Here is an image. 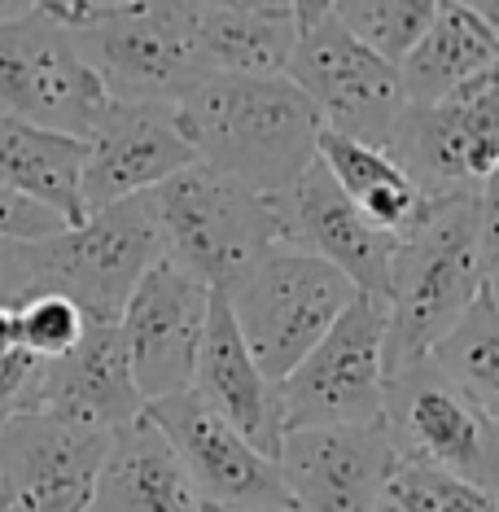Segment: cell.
Listing matches in <instances>:
<instances>
[{
	"mask_svg": "<svg viewBox=\"0 0 499 512\" xmlns=\"http://www.w3.org/2000/svg\"><path fill=\"white\" fill-rule=\"evenodd\" d=\"M193 158L254 193H285L316 162L320 114L285 75H202L171 101Z\"/></svg>",
	"mask_w": 499,
	"mask_h": 512,
	"instance_id": "obj_1",
	"label": "cell"
},
{
	"mask_svg": "<svg viewBox=\"0 0 499 512\" xmlns=\"http://www.w3.org/2000/svg\"><path fill=\"white\" fill-rule=\"evenodd\" d=\"M486 246L478 193L429 197L425 215L403 232L386 281V377L425 364L473 298L486 289Z\"/></svg>",
	"mask_w": 499,
	"mask_h": 512,
	"instance_id": "obj_2",
	"label": "cell"
},
{
	"mask_svg": "<svg viewBox=\"0 0 499 512\" xmlns=\"http://www.w3.org/2000/svg\"><path fill=\"white\" fill-rule=\"evenodd\" d=\"M145 202L162 241V259L215 294H228L250 267L285 246L276 193H254L206 162H193L158 184L154 193H145Z\"/></svg>",
	"mask_w": 499,
	"mask_h": 512,
	"instance_id": "obj_3",
	"label": "cell"
},
{
	"mask_svg": "<svg viewBox=\"0 0 499 512\" xmlns=\"http://www.w3.org/2000/svg\"><path fill=\"white\" fill-rule=\"evenodd\" d=\"M162 259V241L145 197H127L106 211L27 246L31 294H62L88 324H119L136 281Z\"/></svg>",
	"mask_w": 499,
	"mask_h": 512,
	"instance_id": "obj_4",
	"label": "cell"
},
{
	"mask_svg": "<svg viewBox=\"0 0 499 512\" xmlns=\"http://www.w3.org/2000/svg\"><path fill=\"white\" fill-rule=\"evenodd\" d=\"M193 9L197 0H110L79 14L66 31L110 101L171 106L206 75L193 44Z\"/></svg>",
	"mask_w": 499,
	"mask_h": 512,
	"instance_id": "obj_5",
	"label": "cell"
},
{
	"mask_svg": "<svg viewBox=\"0 0 499 512\" xmlns=\"http://www.w3.org/2000/svg\"><path fill=\"white\" fill-rule=\"evenodd\" d=\"M355 294L359 289L338 267L281 246L259 267H250L224 298L254 364L276 386L303 364V355L333 329V320L351 307Z\"/></svg>",
	"mask_w": 499,
	"mask_h": 512,
	"instance_id": "obj_6",
	"label": "cell"
},
{
	"mask_svg": "<svg viewBox=\"0 0 499 512\" xmlns=\"http://www.w3.org/2000/svg\"><path fill=\"white\" fill-rule=\"evenodd\" d=\"M281 421L289 429L377 425L386 403V298L355 294L333 329L276 381Z\"/></svg>",
	"mask_w": 499,
	"mask_h": 512,
	"instance_id": "obj_7",
	"label": "cell"
},
{
	"mask_svg": "<svg viewBox=\"0 0 499 512\" xmlns=\"http://www.w3.org/2000/svg\"><path fill=\"white\" fill-rule=\"evenodd\" d=\"M381 429L403 464H429L499 495L495 416L473 403L456 381H447L429 359L386 377Z\"/></svg>",
	"mask_w": 499,
	"mask_h": 512,
	"instance_id": "obj_8",
	"label": "cell"
},
{
	"mask_svg": "<svg viewBox=\"0 0 499 512\" xmlns=\"http://www.w3.org/2000/svg\"><path fill=\"white\" fill-rule=\"evenodd\" d=\"M386 154L425 197L478 193L499 162V57L434 106H408Z\"/></svg>",
	"mask_w": 499,
	"mask_h": 512,
	"instance_id": "obj_9",
	"label": "cell"
},
{
	"mask_svg": "<svg viewBox=\"0 0 499 512\" xmlns=\"http://www.w3.org/2000/svg\"><path fill=\"white\" fill-rule=\"evenodd\" d=\"M106 106L110 92L62 22L0 18V114L88 141Z\"/></svg>",
	"mask_w": 499,
	"mask_h": 512,
	"instance_id": "obj_10",
	"label": "cell"
},
{
	"mask_svg": "<svg viewBox=\"0 0 499 512\" xmlns=\"http://www.w3.org/2000/svg\"><path fill=\"white\" fill-rule=\"evenodd\" d=\"M285 79L311 101L324 132L351 136L373 149L390 145L394 123L408 110L399 66L346 36L333 18L316 22L311 31H298Z\"/></svg>",
	"mask_w": 499,
	"mask_h": 512,
	"instance_id": "obj_11",
	"label": "cell"
},
{
	"mask_svg": "<svg viewBox=\"0 0 499 512\" xmlns=\"http://www.w3.org/2000/svg\"><path fill=\"white\" fill-rule=\"evenodd\" d=\"M149 425L171 442L202 508H285L294 504L276 460L254 451L193 390L145 403Z\"/></svg>",
	"mask_w": 499,
	"mask_h": 512,
	"instance_id": "obj_12",
	"label": "cell"
},
{
	"mask_svg": "<svg viewBox=\"0 0 499 512\" xmlns=\"http://www.w3.org/2000/svg\"><path fill=\"white\" fill-rule=\"evenodd\" d=\"M211 294L215 289L193 281L171 259H158L136 281L119 316V333L127 346V364H132V381L145 403L193 386V364L206 333Z\"/></svg>",
	"mask_w": 499,
	"mask_h": 512,
	"instance_id": "obj_13",
	"label": "cell"
},
{
	"mask_svg": "<svg viewBox=\"0 0 499 512\" xmlns=\"http://www.w3.org/2000/svg\"><path fill=\"white\" fill-rule=\"evenodd\" d=\"M193 162V145L184 141L167 101H110L84 141V215L154 193Z\"/></svg>",
	"mask_w": 499,
	"mask_h": 512,
	"instance_id": "obj_14",
	"label": "cell"
},
{
	"mask_svg": "<svg viewBox=\"0 0 499 512\" xmlns=\"http://www.w3.org/2000/svg\"><path fill=\"white\" fill-rule=\"evenodd\" d=\"M394 464L399 456L381 421L289 429L276 451V469L298 512H377Z\"/></svg>",
	"mask_w": 499,
	"mask_h": 512,
	"instance_id": "obj_15",
	"label": "cell"
},
{
	"mask_svg": "<svg viewBox=\"0 0 499 512\" xmlns=\"http://www.w3.org/2000/svg\"><path fill=\"white\" fill-rule=\"evenodd\" d=\"M110 434L49 412H22L0 429V482L9 512H88Z\"/></svg>",
	"mask_w": 499,
	"mask_h": 512,
	"instance_id": "obj_16",
	"label": "cell"
},
{
	"mask_svg": "<svg viewBox=\"0 0 499 512\" xmlns=\"http://www.w3.org/2000/svg\"><path fill=\"white\" fill-rule=\"evenodd\" d=\"M276 211H281L289 250L316 254V259H324L329 267H338L359 294L386 298L390 259H394L399 241H394L390 232H381L373 219L333 184V176L324 171L320 158L311 162L285 193H276Z\"/></svg>",
	"mask_w": 499,
	"mask_h": 512,
	"instance_id": "obj_17",
	"label": "cell"
},
{
	"mask_svg": "<svg viewBox=\"0 0 499 512\" xmlns=\"http://www.w3.org/2000/svg\"><path fill=\"white\" fill-rule=\"evenodd\" d=\"M36 412L97 434H114L145 412L119 324H88L71 351L40 368Z\"/></svg>",
	"mask_w": 499,
	"mask_h": 512,
	"instance_id": "obj_18",
	"label": "cell"
},
{
	"mask_svg": "<svg viewBox=\"0 0 499 512\" xmlns=\"http://www.w3.org/2000/svg\"><path fill=\"white\" fill-rule=\"evenodd\" d=\"M189 390L211 407L215 416H224L254 451H263L268 460H276L281 438H285L281 399H276L272 381L263 377V368L254 364V355L237 329V320H232L224 294H211L206 333H202V346H197Z\"/></svg>",
	"mask_w": 499,
	"mask_h": 512,
	"instance_id": "obj_19",
	"label": "cell"
},
{
	"mask_svg": "<svg viewBox=\"0 0 499 512\" xmlns=\"http://www.w3.org/2000/svg\"><path fill=\"white\" fill-rule=\"evenodd\" d=\"M88 512H202L180 456L145 412L110 434Z\"/></svg>",
	"mask_w": 499,
	"mask_h": 512,
	"instance_id": "obj_20",
	"label": "cell"
},
{
	"mask_svg": "<svg viewBox=\"0 0 499 512\" xmlns=\"http://www.w3.org/2000/svg\"><path fill=\"white\" fill-rule=\"evenodd\" d=\"M499 57V36L486 18H478L460 0H443L429 18L421 40L399 62V84L408 92V106H434L469 84L482 66Z\"/></svg>",
	"mask_w": 499,
	"mask_h": 512,
	"instance_id": "obj_21",
	"label": "cell"
},
{
	"mask_svg": "<svg viewBox=\"0 0 499 512\" xmlns=\"http://www.w3.org/2000/svg\"><path fill=\"white\" fill-rule=\"evenodd\" d=\"M79 176H84V141L0 114V184L5 189L53 211L62 224H79L84 219Z\"/></svg>",
	"mask_w": 499,
	"mask_h": 512,
	"instance_id": "obj_22",
	"label": "cell"
},
{
	"mask_svg": "<svg viewBox=\"0 0 499 512\" xmlns=\"http://www.w3.org/2000/svg\"><path fill=\"white\" fill-rule=\"evenodd\" d=\"M316 158L324 162L333 184H338L381 232H390L394 241H399L403 232H412L416 219L425 215L429 197L416 189L408 180V171H403L386 149H373V145L351 141V136H338V132H320Z\"/></svg>",
	"mask_w": 499,
	"mask_h": 512,
	"instance_id": "obj_23",
	"label": "cell"
},
{
	"mask_svg": "<svg viewBox=\"0 0 499 512\" xmlns=\"http://www.w3.org/2000/svg\"><path fill=\"white\" fill-rule=\"evenodd\" d=\"M193 44L206 75H285L298 44L294 18H250L224 9H193Z\"/></svg>",
	"mask_w": 499,
	"mask_h": 512,
	"instance_id": "obj_24",
	"label": "cell"
},
{
	"mask_svg": "<svg viewBox=\"0 0 499 512\" xmlns=\"http://www.w3.org/2000/svg\"><path fill=\"white\" fill-rule=\"evenodd\" d=\"M429 364L443 372L447 381H456L491 416L499 412V307L486 289L451 324V333L443 342L429 351Z\"/></svg>",
	"mask_w": 499,
	"mask_h": 512,
	"instance_id": "obj_25",
	"label": "cell"
},
{
	"mask_svg": "<svg viewBox=\"0 0 499 512\" xmlns=\"http://www.w3.org/2000/svg\"><path fill=\"white\" fill-rule=\"evenodd\" d=\"M438 5L443 0H333L329 18L364 49H373L390 66H399L412 44L421 40L429 18L438 14Z\"/></svg>",
	"mask_w": 499,
	"mask_h": 512,
	"instance_id": "obj_26",
	"label": "cell"
},
{
	"mask_svg": "<svg viewBox=\"0 0 499 512\" xmlns=\"http://www.w3.org/2000/svg\"><path fill=\"white\" fill-rule=\"evenodd\" d=\"M386 504L394 512H495L499 495L482 491V486L451 477L443 469L429 464H394L390 482H386Z\"/></svg>",
	"mask_w": 499,
	"mask_h": 512,
	"instance_id": "obj_27",
	"label": "cell"
},
{
	"mask_svg": "<svg viewBox=\"0 0 499 512\" xmlns=\"http://www.w3.org/2000/svg\"><path fill=\"white\" fill-rule=\"evenodd\" d=\"M88 320L71 298L62 294H31L18 302V333H22V351L40 364L62 359L71 346L84 337Z\"/></svg>",
	"mask_w": 499,
	"mask_h": 512,
	"instance_id": "obj_28",
	"label": "cell"
},
{
	"mask_svg": "<svg viewBox=\"0 0 499 512\" xmlns=\"http://www.w3.org/2000/svg\"><path fill=\"white\" fill-rule=\"evenodd\" d=\"M40 359H31L27 351L0 355V429L14 416L36 412V390H40Z\"/></svg>",
	"mask_w": 499,
	"mask_h": 512,
	"instance_id": "obj_29",
	"label": "cell"
},
{
	"mask_svg": "<svg viewBox=\"0 0 499 512\" xmlns=\"http://www.w3.org/2000/svg\"><path fill=\"white\" fill-rule=\"evenodd\" d=\"M62 228H71V224H62L53 211H44V206L27 202V197H18L14 189L0 184V241H22V246H31V241H44Z\"/></svg>",
	"mask_w": 499,
	"mask_h": 512,
	"instance_id": "obj_30",
	"label": "cell"
},
{
	"mask_svg": "<svg viewBox=\"0 0 499 512\" xmlns=\"http://www.w3.org/2000/svg\"><path fill=\"white\" fill-rule=\"evenodd\" d=\"M92 5H110V0H0V18H27V14H44L62 27H71L79 14H88Z\"/></svg>",
	"mask_w": 499,
	"mask_h": 512,
	"instance_id": "obj_31",
	"label": "cell"
},
{
	"mask_svg": "<svg viewBox=\"0 0 499 512\" xmlns=\"http://www.w3.org/2000/svg\"><path fill=\"white\" fill-rule=\"evenodd\" d=\"M31 298V272H27V246L22 241H0V302Z\"/></svg>",
	"mask_w": 499,
	"mask_h": 512,
	"instance_id": "obj_32",
	"label": "cell"
},
{
	"mask_svg": "<svg viewBox=\"0 0 499 512\" xmlns=\"http://www.w3.org/2000/svg\"><path fill=\"white\" fill-rule=\"evenodd\" d=\"M478 224H482L486 259H499V162L478 184Z\"/></svg>",
	"mask_w": 499,
	"mask_h": 512,
	"instance_id": "obj_33",
	"label": "cell"
},
{
	"mask_svg": "<svg viewBox=\"0 0 499 512\" xmlns=\"http://www.w3.org/2000/svg\"><path fill=\"white\" fill-rule=\"evenodd\" d=\"M206 9L224 14H250V18H294V0H197Z\"/></svg>",
	"mask_w": 499,
	"mask_h": 512,
	"instance_id": "obj_34",
	"label": "cell"
},
{
	"mask_svg": "<svg viewBox=\"0 0 499 512\" xmlns=\"http://www.w3.org/2000/svg\"><path fill=\"white\" fill-rule=\"evenodd\" d=\"M22 351V333H18V307L14 302H0V355Z\"/></svg>",
	"mask_w": 499,
	"mask_h": 512,
	"instance_id": "obj_35",
	"label": "cell"
},
{
	"mask_svg": "<svg viewBox=\"0 0 499 512\" xmlns=\"http://www.w3.org/2000/svg\"><path fill=\"white\" fill-rule=\"evenodd\" d=\"M333 14V0H294V22L298 31H311L316 22H324Z\"/></svg>",
	"mask_w": 499,
	"mask_h": 512,
	"instance_id": "obj_36",
	"label": "cell"
},
{
	"mask_svg": "<svg viewBox=\"0 0 499 512\" xmlns=\"http://www.w3.org/2000/svg\"><path fill=\"white\" fill-rule=\"evenodd\" d=\"M460 5H469L473 14L486 18V22H491V27H495V18H499V0H460Z\"/></svg>",
	"mask_w": 499,
	"mask_h": 512,
	"instance_id": "obj_37",
	"label": "cell"
},
{
	"mask_svg": "<svg viewBox=\"0 0 499 512\" xmlns=\"http://www.w3.org/2000/svg\"><path fill=\"white\" fill-rule=\"evenodd\" d=\"M486 294H491L499 307V259H491V267H486Z\"/></svg>",
	"mask_w": 499,
	"mask_h": 512,
	"instance_id": "obj_38",
	"label": "cell"
},
{
	"mask_svg": "<svg viewBox=\"0 0 499 512\" xmlns=\"http://www.w3.org/2000/svg\"><path fill=\"white\" fill-rule=\"evenodd\" d=\"M202 512H298V508L285 504V508H202Z\"/></svg>",
	"mask_w": 499,
	"mask_h": 512,
	"instance_id": "obj_39",
	"label": "cell"
},
{
	"mask_svg": "<svg viewBox=\"0 0 499 512\" xmlns=\"http://www.w3.org/2000/svg\"><path fill=\"white\" fill-rule=\"evenodd\" d=\"M0 512H9V495H5V482H0Z\"/></svg>",
	"mask_w": 499,
	"mask_h": 512,
	"instance_id": "obj_40",
	"label": "cell"
},
{
	"mask_svg": "<svg viewBox=\"0 0 499 512\" xmlns=\"http://www.w3.org/2000/svg\"><path fill=\"white\" fill-rule=\"evenodd\" d=\"M495 36H499V18H495Z\"/></svg>",
	"mask_w": 499,
	"mask_h": 512,
	"instance_id": "obj_41",
	"label": "cell"
},
{
	"mask_svg": "<svg viewBox=\"0 0 499 512\" xmlns=\"http://www.w3.org/2000/svg\"><path fill=\"white\" fill-rule=\"evenodd\" d=\"M495 425H499V412H495Z\"/></svg>",
	"mask_w": 499,
	"mask_h": 512,
	"instance_id": "obj_42",
	"label": "cell"
},
{
	"mask_svg": "<svg viewBox=\"0 0 499 512\" xmlns=\"http://www.w3.org/2000/svg\"><path fill=\"white\" fill-rule=\"evenodd\" d=\"M495 512H499V508H495Z\"/></svg>",
	"mask_w": 499,
	"mask_h": 512,
	"instance_id": "obj_43",
	"label": "cell"
}]
</instances>
